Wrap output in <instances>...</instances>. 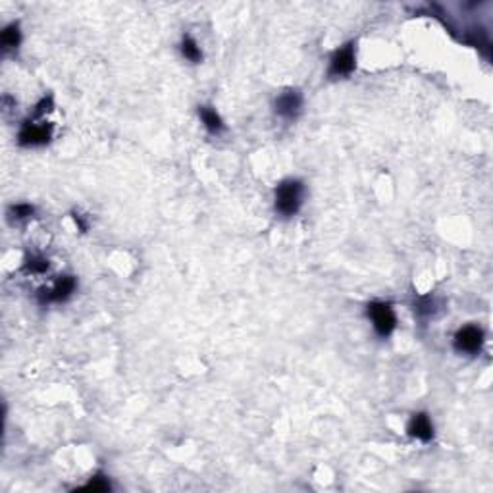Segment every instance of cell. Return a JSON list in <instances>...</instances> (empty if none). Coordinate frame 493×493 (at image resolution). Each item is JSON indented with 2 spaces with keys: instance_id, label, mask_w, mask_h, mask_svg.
<instances>
[{
  "instance_id": "6da1fadb",
  "label": "cell",
  "mask_w": 493,
  "mask_h": 493,
  "mask_svg": "<svg viewBox=\"0 0 493 493\" xmlns=\"http://www.w3.org/2000/svg\"><path fill=\"white\" fill-rule=\"evenodd\" d=\"M304 199V185L299 180H284L274 191V208L282 218L295 216Z\"/></svg>"
},
{
  "instance_id": "7a4b0ae2",
  "label": "cell",
  "mask_w": 493,
  "mask_h": 493,
  "mask_svg": "<svg viewBox=\"0 0 493 493\" xmlns=\"http://www.w3.org/2000/svg\"><path fill=\"white\" fill-rule=\"evenodd\" d=\"M368 318L372 322L376 334L381 338L391 336L395 326H397V318H395V312L391 309V304L383 303V301H374V303L368 304Z\"/></svg>"
},
{
  "instance_id": "3957f363",
  "label": "cell",
  "mask_w": 493,
  "mask_h": 493,
  "mask_svg": "<svg viewBox=\"0 0 493 493\" xmlns=\"http://www.w3.org/2000/svg\"><path fill=\"white\" fill-rule=\"evenodd\" d=\"M356 68V51L355 43H347L339 51L334 52L331 60H329L328 76L329 78H345L351 76L353 69Z\"/></svg>"
},
{
  "instance_id": "277c9868",
  "label": "cell",
  "mask_w": 493,
  "mask_h": 493,
  "mask_svg": "<svg viewBox=\"0 0 493 493\" xmlns=\"http://www.w3.org/2000/svg\"><path fill=\"white\" fill-rule=\"evenodd\" d=\"M484 341V329L478 328V326H465L455 334L453 345L462 355H476V353H480Z\"/></svg>"
},
{
  "instance_id": "5b68a950",
  "label": "cell",
  "mask_w": 493,
  "mask_h": 493,
  "mask_svg": "<svg viewBox=\"0 0 493 493\" xmlns=\"http://www.w3.org/2000/svg\"><path fill=\"white\" fill-rule=\"evenodd\" d=\"M52 137V126L51 123H37V121H26L21 126V130L17 133V141L24 147H41L46 145Z\"/></svg>"
},
{
  "instance_id": "8992f818",
  "label": "cell",
  "mask_w": 493,
  "mask_h": 493,
  "mask_svg": "<svg viewBox=\"0 0 493 493\" xmlns=\"http://www.w3.org/2000/svg\"><path fill=\"white\" fill-rule=\"evenodd\" d=\"M78 289V279L73 276H60L51 289H41L39 291V301L43 304L49 303H64Z\"/></svg>"
},
{
  "instance_id": "52a82bcc",
  "label": "cell",
  "mask_w": 493,
  "mask_h": 493,
  "mask_svg": "<svg viewBox=\"0 0 493 493\" xmlns=\"http://www.w3.org/2000/svg\"><path fill=\"white\" fill-rule=\"evenodd\" d=\"M274 110H276V114L282 120H297L301 110H303V95H301V91H297V89H287V91H284V93L276 98Z\"/></svg>"
},
{
  "instance_id": "ba28073f",
  "label": "cell",
  "mask_w": 493,
  "mask_h": 493,
  "mask_svg": "<svg viewBox=\"0 0 493 493\" xmlns=\"http://www.w3.org/2000/svg\"><path fill=\"white\" fill-rule=\"evenodd\" d=\"M408 435L418 440V442H432L433 424L432 420H430V416L426 415V413H416V415H413L410 422H408Z\"/></svg>"
},
{
  "instance_id": "9c48e42d",
  "label": "cell",
  "mask_w": 493,
  "mask_h": 493,
  "mask_svg": "<svg viewBox=\"0 0 493 493\" xmlns=\"http://www.w3.org/2000/svg\"><path fill=\"white\" fill-rule=\"evenodd\" d=\"M199 116H200V121H202V126H205L210 133L218 135V133L224 131V121H222L220 114H218L212 106H200Z\"/></svg>"
},
{
  "instance_id": "30bf717a",
  "label": "cell",
  "mask_w": 493,
  "mask_h": 493,
  "mask_svg": "<svg viewBox=\"0 0 493 493\" xmlns=\"http://www.w3.org/2000/svg\"><path fill=\"white\" fill-rule=\"evenodd\" d=\"M180 51H182L183 58L193 62V64H199V62L202 60V51H200V46L191 35H185V37H183Z\"/></svg>"
},
{
  "instance_id": "8fae6325",
  "label": "cell",
  "mask_w": 493,
  "mask_h": 493,
  "mask_svg": "<svg viewBox=\"0 0 493 493\" xmlns=\"http://www.w3.org/2000/svg\"><path fill=\"white\" fill-rule=\"evenodd\" d=\"M0 43H2V49L6 52L16 51L19 43H21V31H19L17 24H12V26H8L2 31V35H0Z\"/></svg>"
},
{
  "instance_id": "7c38bea8",
  "label": "cell",
  "mask_w": 493,
  "mask_h": 493,
  "mask_svg": "<svg viewBox=\"0 0 493 493\" xmlns=\"http://www.w3.org/2000/svg\"><path fill=\"white\" fill-rule=\"evenodd\" d=\"M49 259H44V257H41V254H31V257H27L26 259V264H24V268L27 270V272H31V274H44L46 270H49Z\"/></svg>"
},
{
  "instance_id": "4fadbf2b",
  "label": "cell",
  "mask_w": 493,
  "mask_h": 493,
  "mask_svg": "<svg viewBox=\"0 0 493 493\" xmlns=\"http://www.w3.org/2000/svg\"><path fill=\"white\" fill-rule=\"evenodd\" d=\"M35 208L31 207V205H27V202H19V205H14V207H10V218L12 220H26V218L33 216Z\"/></svg>"
},
{
  "instance_id": "5bb4252c",
  "label": "cell",
  "mask_w": 493,
  "mask_h": 493,
  "mask_svg": "<svg viewBox=\"0 0 493 493\" xmlns=\"http://www.w3.org/2000/svg\"><path fill=\"white\" fill-rule=\"evenodd\" d=\"M85 490H93V492H106V490H110V484L104 480L103 476H95L89 484L85 485Z\"/></svg>"
},
{
  "instance_id": "9a60e30c",
  "label": "cell",
  "mask_w": 493,
  "mask_h": 493,
  "mask_svg": "<svg viewBox=\"0 0 493 493\" xmlns=\"http://www.w3.org/2000/svg\"><path fill=\"white\" fill-rule=\"evenodd\" d=\"M73 220H76V224L79 225V230H81V232H87V224H85V220L81 218V214H73Z\"/></svg>"
}]
</instances>
